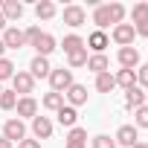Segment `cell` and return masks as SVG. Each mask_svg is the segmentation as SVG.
I'll return each mask as SVG.
<instances>
[{"label": "cell", "mask_w": 148, "mask_h": 148, "mask_svg": "<svg viewBox=\"0 0 148 148\" xmlns=\"http://www.w3.org/2000/svg\"><path fill=\"white\" fill-rule=\"evenodd\" d=\"M93 23L99 26V32H105V26H110V9H108V3L93 9Z\"/></svg>", "instance_id": "obj_18"}, {"label": "cell", "mask_w": 148, "mask_h": 148, "mask_svg": "<svg viewBox=\"0 0 148 148\" xmlns=\"http://www.w3.org/2000/svg\"><path fill=\"white\" fill-rule=\"evenodd\" d=\"M18 148H41V142H38V139H21Z\"/></svg>", "instance_id": "obj_35"}, {"label": "cell", "mask_w": 148, "mask_h": 148, "mask_svg": "<svg viewBox=\"0 0 148 148\" xmlns=\"http://www.w3.org/2000/svg\"><path fill=\"white\" fill-rule=\"evenodd\" d=\"M35 15H38V21L55 18V3H52V0H38V3H35Z\"/></svg>", "instance_id": "obj_21"}, {"label": "cell", "mask_w": 148, "mask_h": 148, "mask_svg": "<svg viewBox=\"0 0 148 148\" xmlns=\"http://www.w3.org/2000/svg\"><path fill=\"white\" fill-rule=\"evenodd\" d=\"M119 64H122V70H134V67H139V52H136V47H119Z\"/></svg>", "instance_id": "obj_8"}, {"label": "cell", "mask_w": 148, "mask_h": 148, "mask_svg": "<svg viewBox=\"0 0 148 148\" xmlns=\"http://www.w3.org/2000/svg\"><path fill=\"white\" fill-rule=\"evenodd\" d=\"M113 87H116V82H113V76H110V70L102 73V76H96V90H99V93H110Z\"/></svg>", "instance_id": "obj_24"}, {"label": "cell", "mask_w": 148, "mask_h": 148, "mask_svg": "<svg viewBox=\"0 0 148 148\" xmlns=\"http://www.w3.org/2000/svg\"><path fill=\"white\" fill-rule=\"evenodd\" d=\"M87 58H90V55H87V47H84V49L70 52V55H67V64H70V70H73V67H87Z\"/></svg>", "instance_id": "obj_23"}, {"label": "cell", "mask_w": 148, "mask_h": 148, "mask_svg": "<svg viewBox=\"0 0 148 148\" xmlns=\"http://www.w3.org/2000/svg\"><path fill=\"white\" fill-rule=\"evenodd\" d=\"M67 102H70V108H79V105H84L87 102V87L84 84H76V82H73L70 87H67Z\"/></svg>", "instance_id": "obj_9"}, {"label": "cell", "mask_w": 148, "mask_h": 148, "mask_svg": "<svg viewBox=\"0 0 148 148\" xmlns=\"http://www.w3.org/2000/svg\"><path fill=\"white\" fill-rule=\"evenodd\" d=\"M0 29L6 32V18H3V12H0Z\"/></svg>", "instance_id": "obj_38"}, {"label": "cell", "mask_w": 148, "mask_h": 148, "mask_svg": "<svg viewBox=\"0 0 148 148\" xmlns=\"http://www.w3.org/2000/svg\"><path fill=\"white\" fill-rule=\"evenodd\" d=\"M64 148H87V131H84V128H79V125H76V128H70Z\"/></svg>", "instance_id": "obj_10"}, {"label": "cell", "mask_w": 148, "mask_h": 148, "mask_svg": "<svg viewBox=\"0 0 148 148\" xmlns=\"http://www.w3.org/2000/svg\"><path fill=\"white\" fill-rule=\"evenodd\" d=\"M64 23L73 26V29L82 26V23H84V9H82V6H64Z\"/></svg>", "instance_id": "obj_13"}, {"label": "cell", "mask_w": 148, "mask_h": 148, "mask_svg": "<svg viewBox=\"0 0 148 148\" xmlns=\"http://www.w3.org/2000/svg\"><path fill=\"white\" fill-rule=\"evenodd\" d=\"M55 116H58V122H61L64 128H76V122H79V110H76V108H70V105L58 108Z\"/></svg>", "instance_id": "obj_14"}, {"label": "cell", "mask_w": 148, "mask_h": 148, "mask_svg": "<svg viewBox=\"0 0 148 148\" xmlns=\"http://www.w3.org/2000/svg\"><path fill=\"white\" fill-rule=\"evenodd\" d=\"M131 18H134V26H136V23H145V21H148V3H136V6L131 9Z\"/></svg>", "instance_id": "obj_28"}, {"label": "cell", "mask_w": 148, "mask_h": 148, "mask_svg": "<svg viewBox=\"0 0 148 148\" xmlns=\"http://www.w3.org/2000/svg\"><path fill=\"white\" fill-rule=\"evenodd\" d=\"M15 105H18V93L15 90H3L0 93V108L3 110H15Z\"/></svg>", "instance_id": "obj_27"}, {"label": "cell", "mask_w": 148, "mask_h": 148, "mask_svg": "<svg viewBox=\"0 0 148 148\" xmlns=\"http://www.w3.org/2000/svg\"><path fill=\"white\" fill-rule=\"evenodd\" d=\"M3 136H6L9 142H21V139H26V128H23V122H21V119H9V122L3 125Z\"/></svg>", "instance_id": "obj_3"}, {"label": "cell", "mask_w": 148, "mask_h": 148, "mask_svg": "<svg viewBox=\"0 0 148 148\" xmlns=\"http://www.w3.org/2000/svg\"><path fill=\"white\" fill-rule=\"evenodd\" d=\"M93 148H116V139H110L108 134H99L93 136Z\"/></svg>", "instance_id": "obj_32"}, {"label": "cell", "mask_w": 148, "mask_h": 148, "mask_svg": "<svg viewBox=\"0 0 148 148\" xmlns=\"http://www.w3.org/2000/svg\"><path fill=\"white\" fill-rule=\"evenodd\" d=\"M0 93H3V87H0Z\"/></svg>", "instance_id": "obj_42"}, {"label": "cell", "mask_w": 148, "mask_h": 148, "mask_svg": "<svg viewBox=\"0 0 148 148\" xmlns=\"http://www.w3.org/2000/svg\"><path fill=\"white\" fill-rule=\"evenodd\" d=\"M35 49H38V55L49 58V52H55V38H52V35H47V32H41V38H38Z\"/></svg>", "instance_id": "obj_19"}, {"label": "cell", "mask_w": 148, "mask_h": 148, "mask_svg": "<svg viewBox=\"0 0 148 148\" xmlns=\"http://www.w3.org/2000/svg\"><path fill=\"white\" fill-rule=\"evenodd\" d=\"M134 32H136V35H142V38H148V21H145V23H136V26H134Z\"/></svg>", "instance_id": "obj_36"}, {"label": "cell", "mask_w": 148, "mask_h": 148, "mask_svg": "<svg viewBox=\"0 0 148 148\" xmlns=\"http://www.w3.org/2000/svg\"><path fill=\"white\" fill-rule=\"evenodd\" d=\"M131 148H148V145H145V142H136V145H131Z\"/></svg>", "instance_id": "obj_39"}, {"label": "cell", "mask_w": 148, "mask_h": 148, "mask_svg": "<svg viewBox=\"0 0 148 148\" xmlns=\"http://www.w3.org/2000/svg\"><path fill=\"white\" fill-rule=\"evenodd\" d=\"M61 49L70 55V52H76V49H84V41H82L79 35H67V38H64V44H61Z\"/></svg>", "instance_id": "obj_26"}, {"label": "cell", "mask_w": 148, "mask_h": 148, "mask_svg": "<svg viewBox=\"0 0 148 148\" xmlns=\"http://www.w3.org/2000/svg\"><path fill=\"white\" fill-rule=\"evenodd\" d=\"M136 84H142V87H148V64H142V67L136 70Z\"/></svg>", "instance_id": "obj_34"}, {"label": "cell", "mask_w": 148, "mask_h": 148, "mask_svg": "<svg viewBox=\"0 0 148 148\" xmlns=\"http://www.w3.org/2000/svg\"><path fill=\"white\" fill-rule=\"evenodd\" d=\"M108 67H110L108 55H90V58H87V70H93L96 76H102V73H108Z\"/></svg>", "instance_id": "obj_22"}, {"label": "cell", "mask_w": 148, "mask_h": 148, "mask_svg": "<svg viewBox=\"0 0 148 148\" xmlns=\"http://www.w3.org/2000/svg\"><path fill=\"white\" fill-rule=\"evenodd\" d=\"M125 105L128 108H142L145 105V93H142V87H131V90H125Z\"/></svg>", "instance_id": "obj_20"}, {"label": "cell", "mask_w": 148, "mask_h": 148, "mask_svg": "<svg viewBox=\"0 0 148 148\" xmlns=\"http://www.w3.org/2000/svg\"><path fill=\"white\" fill-rule=\"evenodd\" d=\"M0 148H12V142H9L6 136H0Z\"/></svg>", "instance_id": "obj_37"}, {"label": "cell", "mask_w": 148, "mask_h": 148, "mask_svg": "<svg viewBox=\"0 0 148 148\" xmlns=\"http://www.w3.org/2000/svg\"><path fill=\"white\" fill-rule=\"evenodd\" d=\"M15 76V64L9 61V58H0V82H6V79H12Z\"/></svg>", "instance_id": "obj_31"}, {"label": "cell", "mask_w": 148, "mask_h": 148, "mask_svg": "<svg viewBox=\"0 0 148 148\" xmlns=\"http://www.w3.org/2000/svg\"><path fill=\"white\" fill-rule=\"evenodd\" d=\"M38 38H41V29H38V26H29V29L23 32V41H26L29 47H35V44H38Z\"/></svg>", "instance_id": "obj_33"}, {"label": "cell", "mask_w": 148, "mask_h": 148, "mask_svg": "<svg viewBox=\"0 0 148 148\" xmlns=\"http://www.w3.org/2000/svg\"><path fill=\"white\" fill-rule=\"evenodd\" d=\"M3 52H6V47H3V41H0V58H3Z\"/></svg>", "instance_id": "obj_40"}, {"label": "cell", "mask_w": 148, "mask_h": 148, "mask_svg": "<svg viewBox=\"0 0 148 148\" xmlns=\"http://www.w3.org/2000/svg\"><path fill=\"white\" fill-rule=\"evenodd\" d=\"M108 44H110V38H108L105 32H99V29H96V32H90V35H87V44H84V47H90L96 55H105V47H108Z\"/></svg>", "instance_id": "obj_11"}, {"label": "cell", "mask_w": 148, "mask_h": 148, "mask_svg": "<svg viewBox=\"0 0 148 148\" xmlns=\"http://www.w3.org/2000/svg\"><path fill=\"white\" fill-rule=\"evenodd\" d=\"M145 108H148V93H145Z\"/></svg>", "instance_id": "obj_41"}, {"label": "cell", "mask_w": 148, "mask_h": 148, "mask_svg": "<svg viewBox=\"0 0 148 148\" xmlns=\"http://www.w3.org/2000/svg\"><path fill=\"white\" fill-rule=\"evenodd\" d=\"M49 84H52V93H67V87L73 84V70H52L49 73Z\"/></svg>", "instance_id": "obj_1"}, {"label": "cell", "mask_w": 148, "mask_h": 148, "mask_svg": "<svg viewBox=\"0 0 148 148\" xmlns=\"http://www.w3.org/2000/svg\"><path fill=\"white\" fill-rule=\"evenodd\" d=\"M108 9H110V23L119 26L122 18H125V6H122V3H108Z\"/></svg>", "instance_id": "obj_29"}, {"label": "cell", "mask_w": 148, "mask_h": 148, "mask_svg": "<svg viewBox=\"0 0 148 148\" xmlns=\"http://www.w3.org/2000/svg\"><path fill=\"white\" fill-rule=\"evenodd\" d=\"M15 108H18V116H29V119L38 116V102H35L32 96H21Z\"/></svg>", "instance_id": "obj_12"}, {"label": "cell", "mask_w": 148, "mask_h": 148, "mask_svg": "<svg viewBox=\"0 0 148 148\" xmlns=\"http://www.w3.org/2000/svg\"><path fill=\"white\" fill-rule=\"evenodd\" d=\"M134 23H119V26H113V41L119 44V47H131L134 44Z\"/></svg>", "instance_id": "obj_7"}, {"label": "cell", "mask_w": 148, "mask_h": 148, "mask_svg": "<svg viewBox=\"0 0 148 148\" xmlns=\"http://www.w3.org/2000/svg\"><path fill=\"white\" fill-rule=\"evenodd\" d=\"M116 145H125V148H131V145H136L139 142V131L134 128V125H122L119 131H116Z\"/></svg>", "instance_id": "obj_4"}, {"label": "cell", "mask_w": 148, "mask_h": 148, "mask_svg": "<svg viewBox=\"0 0 148 148\" xmlns=\"http://www.w3.org/2000/svg\"><path fill=\"white\" fill-rule=\"evenodd\" d=\"M41 105H44L47 110H58V108H64V93H52V90H49Z\"/></svg>", "instance_id": "obj_25"}, {"label": "cell", "mask_w": 148, "mask_h": 148, "mask_svg": "<svg viewBox=\"0 0 148 148\" xmlns=\"http://www.w3.org/2000/svg\"><path fill=\"white\" fill-rule=\"evenodd\" d=\"M113 82H116V87L131 90V87H136V73L134 70H119L116 76H113Z\"/></svg>", "instance_id": "obj_17"}, {"label": "cell", "mask_w": 148, "mask_h": 148, "mask_svg": "<svg viewBox=\"0 0 148 148\" xmlns=\"http://www.w3.org/2000/svg\"><path fill=\"white\" fill-rule=\"evenodd\" d=\"M0 41H3V47L6 49H21L26 41H23V32L18 29V26H6V32H3V38H0Z\"/></svg>", "instance_id": "obj_6"}, {"label": "cell", "mask_w": 148, "mask_h": 148, "mask_svg": "<svg viewBox=\"0 0 148 148\" xmlns=\"http://www.w3.org/2000/svg\"><path fill=\"white\" fill-rule=\"evenodd\" d=\"M32 131H35L38 139H49V136H52V122H49L47 116H35V119H32Z\"/></svg>", "instance_id": "obj_16"}, {"label": "cell", "mask_w": 148, "mask_h": 148, "mask_svg": "<svg viewBox=\"0 0 148 148\" xmlns=\"http://www.w3.org/2000/svg\"><path fill=\"white\" fill-rule=\"evenodd\" d=\"M134 128H148V108H136L134 110Z\"/></svg>", "instance_id": "obj_30"}, {"label": "cell", "mask_w": 148, "mask_h": 148, "mask_svg": "<svg viewBox=\"0 0 148 148\" xmlns=\"http://www.w3.org/2000/svg\"><path fill=\"white\" fill-rule=\"evenodd\" d=\"M49 73H52L49 58L35 55V58H32V64H29V76H32V79H49Z\"/></svg>", "instance_id": "obj_5"}, {"label": "cell", "mask_w": 148, "mask_h": 148, "mask_svg": "<svg viewBox=\"0 0 148 148\" xmlns=\"http://www.w3.org/2000/svg\"><path fill=\"white\" fill-rule=\"evenodd\" d=\"M32 87H35V79L29 76V73H15V76H12V90L15 93H23V96H29L32 93Z\"/></svg>", "instance_id": "obj_2"}, {"label": "cell", "mask_w": 148, "mask_h": 148, "mask_svg": "<svg viewBox=\"0 0 148 148\" xmlns=\"http://www.w3.org/2000/svg\"><path fill=\"white\" fill-rule=\"evenodd\" d=\"M3 18H6V23L9 21H21L23 18V3H18V0H3Z\"/></svg>", "instance_id": "obj_15"}]
</instances>
